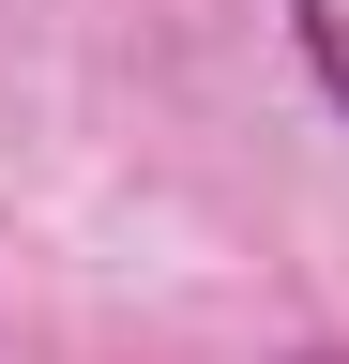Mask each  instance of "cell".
Returning a JSON list of instances; mask_svg holds the SVG:
<instances>
[{
	"label": "cell",
	"instance_id": "obj_1",
	"mask_svg": "<svg viewBox=\"0 0 349 364\" xmlns=\"http://www.w3.org/2000/svg\"><path fill=\"white\" fill-rule=\"evenodd\" d=\"M304 61H319V91L349 107V0H304Z\"/></svg>",
	"mask_w": 349,
	"mask_h": 364
}]
</instances>
